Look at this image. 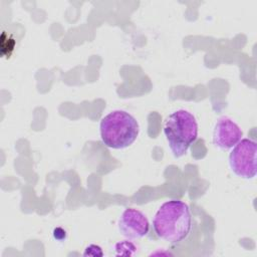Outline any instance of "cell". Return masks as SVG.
I'll return each instance as SVG.
<instances>
[{"label":"cell","mask_w":257,"mask_h":257,"mask_svg":"<svg viewBox=\"0 0 257 257\" xmlns=\"http://www.w3.org/2000/svg\"><path fill=\"white\" fill-rule=\"evenodd\" d=\"M256 142L251 139H241L229 155V165L232 172L243 179H253L256 176Z\"/></svg>","instance_id":"277c9868"},{"label":"cell","mask_w":257,"mask_h":257,"mask_svg":"<svg viewBox=\"0 0 257 257\" xmlns=\"http://www.w3.org/2000/svg\"><path fill=\"white\" fill-rule=\"evenodd\" d=\"M164 134L173 156L181 158L197 140V120L190 111L178 109L166 118Z\"/></svg>","instance_id":"3957f363"},{"label":"cell","mask_w":257,"mask_h":257,"mask_svg":"<svg viewBox=\"0 0 257 257\" xmlns=\"http://www.w3.org/2000/svg\"><path fill=\"white\" fill-rule=\"evenodd\" d=\"M192 227L193 217L190 207L181 200H169L163 203L153 220L156 235L172 244L185 241Z\"/></svg>","instance_id":"6da1fadb"},{"label":"cell","mask_w":257,"mask_h":257,"mask_svg":"<svg viewBox=\"0 0 257 257\" xmlns=\"http://www.w3.org/2000/svg\"><path fill=\"white\" fill-rule=\"evenodd\" d=\"M117 228L119 234L126 239H141L149 233L150 223L142 211L126 208L120 214Z\"/></svg>","instance_id":"5b68a950"},{"label":"cell","mask_w":257,"mask_h":257,"mask_svg":"<svg viewBox=\"0 0 257 257\" xmlns=\"http://www.w3.org/2000/svg\"><path fill=\"white\" fill-rule=\"evenodd\" d=\"M243 137L240 126L228 116H221L213 131V145L222 150L232 149Z\"/></svg>","instance_id":"8992f818"},{"label":"cell","mask_w":257,"mask_h":257,"mask_svg":"<svg viewBox=\"0 0 257 257\" xmlns=\"http://www.w3.org/2000/svg\"><path fill=\"white\" fill-rule=\"evenodd\" d=\"M84 256L86 255H90V256H102V251H101V248L97 245H94V244H91L89 246H87L85 248V251L83 253Z\"/></svg>","instance_id":"52a82bcc"},{"label":"cell","mask_w":257,"mask_h":257,"mask_svg":"<svg viewBox=\"0 0 257 257\" xmlns=\"http://www.w3.org/2000/svg\"><path fill=\"white\" fill-rule=\"evenodd\" d=\"M102 143L111 149L130 147L138 138L140 125L137 119L124 110H112L104 115L99 123Z\"/></svg>","instance_id":"7a4b0ae2"}]
</instances>
